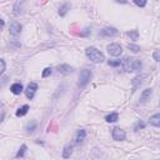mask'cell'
I'll use <instances>...</instances> for the list:
<instances>
[{"label": "cell", "mask_w": 160, "mask_h": 160, "mask_svg": "<svg viewBox=\"0 0 160 160\" xmlns=\"http://www.w3.org/2000/svg\"><path fill=\"white\" fill-rule=\"evenodd\" d=\"M22 5H24V2H22V1H16V2L14 4V12H16V14L21 12V11H22V10H21Z\"/></svg>", "instance_id": "603a6c76"}, {"label": "cell", "mask_w": 160, "mask_h": 160, "mask_svg": "<svg viewBox=\"0 0 160 160\" xmlns=\"http://www.w3.org/2000/svg\"><path fill=\"white\" fill-rule=\"evenodd\" d=\"M26 149H28V146H26L25 144H22V145L20 146V149H19V151L16 152V155H15V158H16V159H19V158H22V156L25 155V152H26Z\"/></svg>", "instance_id": "44dd1931"}, {"label": "cell", "mask_w": 160, "mask_h": 160, "mask_svg": "<svg viewBox=\"0 0 160 160\" xmlns=\"http://www.w3.org/2000/svg\"><path fill=\"white\" fill-rule=\"evenodd\" d=\"M156 160H158V159H156Z\"/></svg>", "instance_id": "d6a6232c"}, {"label": "cell", "mask_w": 160, "mask_h": 160, "mask_svg": "<svg viewBox=\"0 0 160 160\" xmlns=\"http://www.w3.org/2000/svg\"><path fill=\"white\" fill-rule=\"evenodd\" d=\"M9 31H10V34L14 35V36L19 35V34L21 32V24H20L19 21H12V22L10 24Z\"/></svg>", "instance_id": "52a82bcc"}, {"label": "cell", "mask_w": 160, "mask_h": 160, "mask_svg": "<svg viewBox=\"0 0 160 160\" xmlns=\"http://www.w3.org/2000/svg\"><path fill=\"white\" fill-rule=\"evenodd\" d=\"M28 111H29V105H22L21 108H19V109L16 110L15 115H16V116H24V115L28 114Z\"/></svg>", "instance_id": "e0dca14e"}, {"label": "cell", "mask_w": 160, "mask_h": 160, "mask_svg": "<svg viewBox=\"0 0 160 160\" xmlns=\"http://www.w3.org/2000/svg\"><path fill=\"white\" fill-rule=\"evenodd\" d=\"M85 138H86V131H85L84 129H80V130H78V132H76V135H75V141H76V142H80V141H82Z\"/></svg>", "instance_id": "2e32d148"}, {"label": "cell", "mask_w": 160, "mask_h": 160, "mask_svg": "<svg viewBox=\"0 0 160 160\" xmlns=\"http://www.w3.org/2000/svg\"><path fill=\"white\" fill-rule=\"evenodd\" d=\"M108 52L111 55V56H120L121 52H122V48L121 45H119L118 42H112V44H109L108 48H106Z\"/></svg>", "instance_id": "3957f363"}, {"label": "cell", "mask_w": 160, "mask_h": 160, "mask_svg": "<svg viewBox=\"0 0 160 160\" xmlns=\"http://www.w3.org/2000/svg\"><path fill=\"white\" fill-rule=\"evenodd\" d=\"M142 68V62L139 59H131L130 62V71H139Z\"/></svg>", "instance_id": "30bf717a"}, {"label": "cell", "mask_w": 160, "mask_h": 160, "mask_svg": "<svg viewBox=\"0 0 160 160\" xmlns=\"http://www.w3.org/2000/svg\"><path fill=\"white\" fill-rule=\"evenodd\" d=\"M152 95V89L151 88H148L145 90H142L141 95H140V104H144L148 100H150V96Z\"/></svg>", "instance_id": "9c48e42d"}, {"label": "cell", "mask_w": 160, "mask_h": 160, "mask_svg": "<svg viewBox=\"0 0 160 160\" xmlns=\"http://www.w3.org/2000/svg\"><path fill=\"white\" fill-rule=\"evenodd\" d=\"M71 152H72V145H70V144L65 145V146H64V149H62V158H64V159L70 158Z\"/></svg>", "instance_id": "9a60e30c"}, {"label": "cell", "mask_w": 160, "mask_h": 160, "mask_svg": "<svg viewBox=\"0 0 160 160\" xmlns=\"http://www.w3.org/2000/svg\"><path fill=\"white\" fill-rule=\"evenodd\" d=\"M111 135H112V139L116 140V141H122V140H125V138H126L125 131H124L121 128H119V126H115V128L112 129Z\"/></svg>", "instance_id": "5b68a950"}, {"label": "cell", "mask_w": 160, "mask_h": 160, "mask_svg": "<svg viewBox=\"0 0 160 160\" xmlns=\"http://www.w3.org/2000/svg\"><path fill=\"white\" fill-rule=\"evenodd\" d=\"M152 58H154V60L158 62L159 60H160V56H159V50L156 49V50H154V52H152Z\"/></svg>", "instance_id": "f546056e"}, {"label": "cell", "mask_w": 160, "mask_h": 160, "mask_svg": "<svg viewBox=\"0 0 160 160\" xmlns=\"http://www.w3.org/2000/svg\"><path fill=\"white\" fill-rule=\"evenodd\" d=\"M10 91H11L14 95H20V94L24 91V88H22V85H21L20 82H15V84H12V85L10 86Z\"/></svg>", "instance_id": "7c38bea8"}, {"label": "cell", "mask_w": 160, "mask_h": 160, "mask_svg": "<svg viewBox=\"0 0 160 160\" xmlns=\"http://www.w3.org/2000/svg\"><path fill=\"white\" fill-rule=\"evenodd\" d=\"M100 35L101 36H116L119 35V30L115 29V28H104L101 31H100Z\"/></svg>", "instance_id": "ba28073f"}, {"label": "cell", "mask_w": 160, "mask_h": 160, "mask_svg": "<svg viewBox=\"0 0 160 160\" xmlns=\"http://www.w3.org/2000/svg\"><path fill=\"white\" fill-rule=\"evenodd\" d=\"M128 49L131 50L132 52H138V51H140V46H139V45H135V44H128Z\"/></svg>", "instance_id": "484cf974"}, {"label": "cell", "mask_w": 160, "mask_h": 160, "mask_svg": "<svg viewBox=\"0 0 160 160\" xmlns=\"http://www.w3.org/2000/svg\"><path fill=\"white\" fill-rule=\"evenodd\" d=\"M90 32H91V30H90L89 28H86V29H84V31L80 32V36H86V35H89Z\"/></svg>", "instance_id": "4dcf8cb0"}, {"label": "cell", "mask_w": 160, "mask_h": 160, "mask_svg": "<svg viewBox=\"0 0 160 160\" xmlns=\"http://www.w3.org/2000/svg\"><path fill=\"white\" fill-rule=\"evenodd\" d=\"M120 64H121V60H120V59H116V60H109V61H108V65H109V66H112V68L120 66Z\"/></svg>", "instance_id": "cb8c5ba5"}, {"label": "cell", "mask_w": 160, "mask_h": 160, "mask_svg": "<svg viewBox=\"0 0 160 160\" xmlns=\"http://www.w3.org/2000/svg\"><path fill=\"white\" fill-rule=\"evenodd\" d=\"M51 72H52V69L51 68H45L42 70V72H41V76L42 78H48L49 75H51Z\"/></svg>", "instance_id": "4316f807"}, {"label": "cell", "mask_w": 160, "mask_h": 160, "mask_svg": "<svg viewBox=\"0 0 160 160\" xmlns=\"http://www.w3.org/2000/svg\"><path fill=\"white\" fill-rule=\"evenodd\" d=\"M128 36H129L131 40H138V39H139V30L134 29V30L128 31Z\"/></svg>", "instance_id": "7402d4cb"}, {"label": "cell", "mask_w": 160, "mask_h": 160, "mask_svg": "<svg viewBox=\"0 0 160 160\" xmlns=\"http://www.w3.org/2000/svg\"><path fill=\"white\" fill-rule=\"evenodd\" d=\"M85 55L88 56V59H90V61H92V62H102L104 60H105V56H104V54L100 51V50H98L96 48H94V46H89V48H86L85 49Z\"/></svg>", "instance_id": "6da1fadb"}, {"label": "cell", "mask_w": 160, "mask_h": 160, "mask_svg": "<svg viewBox=\"0 0 160 160\" xmlns=\"http://www.w3.org/2000/svg\"><path fill=\"white\" fill-rule=\"evenodd\" d=\"M56 70H58L59 74L66 75V74H69V72L72 71V68H71L70 65H68V64H62V65H59V66L56 68Z\"/></svg>", "instance_id": "8fae6325"}, {"label": "cell", "mask_w": 160, "mask_h": 160, "mask_svg": "<svg viewBox=\"0 0 160 160\" xmlns=\"http://www.w3.org/2000/svg\"><path fill=\"white\" fill-rule=\"evenodd\" d=\"M146 79H148V75H146V74H140V75L135 76V78L131 80V86H132V89L136 90L138 88H140V86L145 82Z\"/></svg>", "instance_id": "277c9868"}, {"label": "cell", "mask_w": 160, "mask_h": 160, "mask_svg": "<svg viewBox=\"0 0 160 160\" xmlns=\"http://www.w3.org/2000/svg\"><path fill=\"white\" fill-rule=\"evenodd\" d=\"M69 9H70V5H69L68 2L62 4V5L60 6V9H59V15H60V16H65L66 12L69 11Z\"/></svg>", "instance_id": "ac0fdd59"}, {"label": "cell", "mask_w": 160, "mask_h": 160, "mask_svg": "<svg viewBox=\"0 0 160 160\" xmlns=\"http://www.w3.org/2000/svg\"><path fill=\"white\" fill-rule=\"evenodd\" d=\"M134 4L138 5V6H140V8H144L146 5V1L145 0H134Z\"/></svg>", "instance_id": "f1b7e54d"}, {"label": "cell", "mask_w": 160, "mask_h": 160, "mask_svg": "<svg viewBox=\"0 0 160 160\" xmlns=\"http://www.w3.org/2000/svg\"><path fill=\"white\" fill-rule=\"evenodd\" d=\"M4 26H5V21H4V20H2L1 18H0V30H1V29H2Z\"/></svg>", "instance_id": "1f68e13d"}, {"label": "cell", "mask_w": 160, "mask_h": 160, "mask_svg": "<svg viewBox=\"0 0 160 160\" xmlns=\"http://www.w3.org/2000/svg\"><path fill=\"white\" fill-rule=\"evenodd\" d=\"M149 122H150V125H152V126H155V128H159V126H160V114L156 112V114H154L152 116H150Z\"/></svg>", "instance_id": "4fadbf2b"}, {"label": "cell", "mask_w": 160, "mask_h": 160, "mask_svg": "<svg viewBox=\"0 0 160 160\" xmlns=\"http://www.w3.org/2000/svg\"><path fill=\"white\" fill-rule=\"evenodd\" d=\"M36 126H38L36 121H30V122H28V124H26L25 130H26L28 132H34V131L36 130Z\"/></svg>", "instance_id": "ffe728a7"}, {"label": "cell", "mask_w": 160, "mask_h": 160, "mask_svg": "<svg viewBox=\"0 0 160 160\" xmlns=\"http://www.w3.org/2000/svg\"><path fill=\"white\" fill-rule=\"evenodd\" d=\"M91 76H92L91 70H89V69L81 70V72H80V75H79V82H78L79 88H85V86L89 84V81L91 80Z\"/></svg>", "instance_id": "7a4b0ae2"}, {"label": "cell", "mask_w": 160, "mask_h": 160, "mask_svg": "<svg viewBox=\"0 0 160 160\" xmlns=\"http://www.w3.org/2000/svg\"><path fill=\"white\" fill-rule=\"evenodd\" d=\"M130 62H131V58H128V56L121 60L120 66L122 68L124 71H130Z\"/></svg>", "instance_id": "5bb4252c"}, {"label": "cell", "mask_w": 160, "mask_h": 160, "mask_svg": "<svg viewBox=\"0 0 160 160\" xmlns=\"http://www.w3.org/2000/svg\"><path fill=\"white\" fill-rule=\"evenodd\" d=\"M145 125H146V124H145L142 120H139V121L136 122V125L134 126V130H135V131H139V130L144 129V128H145Z\"/></svg>", "instance_id": "d4e9b609"}, {"label": "cell", "mask_w": 160, "mask_h": 160, "mask_svg": "<svg viewBox=\"0 0 160 160\" xmlns=\"http://www.w3.org/2000/svg\"><path fill=\"white\" fill-rule=\"evenodd\" d=\"M118 119H119L118 112H111V114H109V115L105 116V120L108 122H115V121H118Z\"/></svg>", "instance_id": "d6986e66"}, {"label": "cell", "mask_w": 160, "mask_h": 160, "mask_svg": "<svg viewBox=\"0 0 160 160\" xmlns=\"http://www.w3.org/2000/svg\"><path fill=\"white\" fill-rule=\"evenodd\" d=\"M5 69H6V64H5V61L2 59H0V76L2 75V72L5 71Z\"/></svg>", "instance_id": "83f0119b"}, {"label": "cell", "mask_w": 160, "mask_h": 160, "mask_svg": "<svg viewBox=\"0 0 160 160\" xmlns=\"http://www.w3.org/2000/svg\"><path fill=\"white\" fill-rule=\"evenodd\" d=\"M36 90H38V84H36V82H34V81H31V82H29V84H28V86H26V89H25L24 91H25L26 98L31 100V99L35 96Z\"/></svg>", "instance_id": "8992f818"}]
</instances>
